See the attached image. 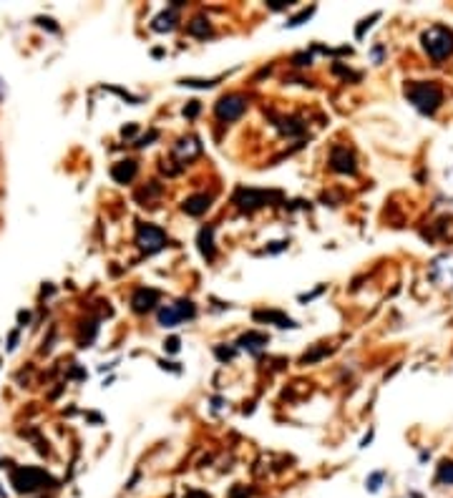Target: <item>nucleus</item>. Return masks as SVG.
Returning a JSON list of instances; mask_svg holds the SVG:
<instances>
[{"mask_svg": "<svg viewBox=\"0 0 453 498\" xmlns=\"http://www.w3.org/2000/svg\"><path fill=\"white\" fill-rule=\"evenodd\" d=\"M244 109H247V99H244L242 93H230V96H222V99L217 101V116L222 118V121H235V118H239L244 113Z\"/></svg>", "mask_w": 453, "mask_h": 498, "instance_id": "423d86ee", "label": "nucleus"}, {"mask_svg": "<svg viewBox=\"0 0 453 498\" xmlns=\"http://www.w3.org/2000/svg\"><path fill=\"white\" fill-rule=\"evenodd\" d=\"M239 345H242L244 350H252V353H257L260 348H264L267 345V335L262 332H247L239 337Z\"/></svg>", "mask_w": 453, "mask_h": 498, "instance_id": "2eb2a0df", "label": "nucleus"}, {"mask_svg": "<svg viewBox=\"0 0 453 498\" xmlns=\"http://www.w3.org/2000/svg\"><path fill=\"white\" fill-rule=\"evenodd\" d=\"M312 13H315V8H308V10H302V13H300V15H295V18H292V20H289V23H287V26H289V28H295V26H300V23H302V20H308V18H310V15H312Z\"/></svg>", "mask_w": 453, "mask_h": 498, "instance_id": "aec40b11", "label": "nucleus"}, {"mask_svg": "<svg viewBox=\"0 0 453 498\" xmlns=\"http://www.w3.org/2000/svg\"><path fill=\"white\" fill-rule=\"evenodd\" d=\"M292 61H295V66H308V63H310V56H308V53H300V56H295Z\"/></svg>", "mask_w": 453, "mask_h": 498, "instance_id": "a878e982", "label": "nucleus"}, {"mask_svg": "<svg viewBox=\"0 0 453 498\" xmlns=\"http://www.w3.org/2000/svg\"><path fill=\"white\" fill-rule=\"evenodd\" d=\"M164 348L169 350V353H179V337H169V340L164 342Z\"/></svg>", "mask_w": 453, "mask_h": 498, "instance_id": "5701e85b", "label": "nucleus"}, {"mask_svg": "<svg viewBox=\"0 0 453 498\" xmlns=\"http://www.w3.org/2000/svg\"><path fill=\"white\" fill-rule=\"evenodd\" d=\"M111 177L116 179L118 184H129L136 177V161H118L111 169Z\"/></svg>", "mask_w": 453, "mask_h": 498, "instance_id": "f8f14e48", "label": "nucleus"}, {"mask_svg": "<svg viewBox=\"0 0 453 498\" xmlns=\"http://www.w3.org/2000/svg\"><path fill=\"white\" fill-rule=\"evenodd\" d=\"M381 483H383V473H373V476H370L368 479V491H378V488H381Z\"/></svg>", "mask_w": 453, "mask_h": 498, "instance_id": "412c9836", "label": "nucleus"}, {"mask_svg": "<svg viewBox=\"0 0 453 498\" xmlns=\"http://www.w3.org/2000/svg\"><path fill=\"white\" fill-rule=\"evenodd\" d=\"M136 244L144 249L146 255H154L166 244V234L164 230H159L154 224H138L136 230Z\"/></svg>", "mask_w": 453, "mask_h": 498, "instance_id": "20e7f679", "label": "nucleus"}, {"mask_svg": "<svg viewBox=\"0 0 453 498\" xmlns=\"http://www.w3.org/2000/svg\"><path fill=\"white\" fill-rule=\"evenodd\" d=\"M269 197H277V194H264V191L257 189H239L235 194V204H239L242 209H257L264 202H269Z\"/></svg>", "mask_w": 453, "mask_h": 498, "instance_id": "6e6552de", "label": "nucleus"}, {"mask_svg": "<svg viewBox=\"0 0 453 498\" xmlns=\"http://www.w3.org/2000/svg\"><path fill=\"white\" fill-rule=\"evenodd\" d=\"M157 136H159V134H157V131H151V134H149V136L138 138V144H136V146H146V144H149V141H151V138H157Z\"/></svg>", "mask_w": 453, "mask_h": 498, "instance_id": "bb28decb", "label": "nucleus"}, {"mask_svg": "<svg viewBox=\"0 0 453 498\" xmlns=\"http://www.w3.org/2000/svg\"><path fill=\"white\" fill-rule=\"evenodd\" d=\"M184 498H209V496H207V493H204V491H189Z\"/></svg>", "mask_w": 453, "mask_h": 498, "instance_id": "cd10ccee", "label": "nucleus"}, {"mask_svg": "<svg viewBox=\"0 0 453 498\" xmlns=\"http://www.w3.org/2000/svg\"><path fill=\"white\" fill-rule=\"evenodd\" d=\"M406 96L408 101L418 109L420 113H426V116H434L438 111V106L443 104V91H440V86L434 83V81H415L406 88Z\"/></svg>", "mask_w": 453, "mask_h": 498, "instance_id": "f257e3e1", "label": "nucleus"}, {"mask_svg": "<svg viewBox=\"0 0 453 498\" xmlns=\"http://www.w3.org/2000/svg\"><path fill=\"white\" fill-rule=\"evenodd\" d=\"M13 485L18 493H33L38 488L56 485V481L40 468H18V471H13Z\"/></svg>", "mask_w": 453, "mask_h": 498, "instance_id": "7ed1b4c3", "label": "nucleus"}, {"mask_svg": "<svg viewBox=\"0 0 453 498\" xmlns=\"http://www.w3.org/2000/svg\"><path fill=\"white\" fill-rule=\"evenodd\" d=\"M174 154L182 156L184 161H189V159H194L199 154V141L197 138H182V141L174 146Z\"/></svg>", "mask_w": 453, "mask_h": 498, "instance_id": "ddd939ff", "label": "nucleus"}, {"mask_svg": "<svg viewBox=\"0 0 453 498\" xmlns=\"http://www.w3.org/2000/svg\"><path fill=\"white\" fill-rule=\"evenodd\" d=\"M197 113H199V101H189V106H186V109H184V116H197Z\"/></svg>", "mask_w": 453, "mask_h": 498, "instance_id": "4be33fe9", "label": "nucleus"}, {"mask_svg": "<svg viewBox=\"0 0 453 498\" xmlns=\"http://www.w3.org/2000/svg\"><path fill=\"white\" fill-rule=\"evenodd\" d=\"M157 302H159V292H157V289L141 287V289H136V292H134L132 307H134V312H149V310L154 307Z\"/></svg>", "mask_w": 453, "mask_h": 498, "instance_id": "1a4fd4ad", "label": "nucleus"}, {"mask_svg": "<svg viewBox=\"0 0 453 498\" xmlns=\"http://www.w3.org/2000/svg\"><path fill=\"white\" fill-rule=\"evenodd\" d=\"M267 3H269V8H272V10H283V8L289 6V0H267Z\"/></svg>", "mask_w": 453, "mask_h": 498, "instance_id": "b1692460", "label": "nucleus"}, {"mask_svg": "<svg viewBox=\"0 0 453 498\" xmlns=\"http://www.w3.org/2000/svg\"><path fill=\"white\" fill-rule=\"evenodd\" d=\"M423 48L434 61H446L453 53V31L446 26H434L423 33Z\"/></svg>", "mask_w": 453, "mask_h": 498, "instance_id": "f03ea898", "label": "nucleus"}, {"mask_svg": "<svg viewBox=\"0 0 453 498\" xmlns=\"http://www.w3.org/2000/svg\"><path fill=\"white\" fill-rule=\"evenodd\" d=\"M247 496H252V491H250V488H235V491H232V496H230V498H247Z\"/></svg>", "mask_w": 453, "mask_h": 498, "instance_id": "393cba45", "label": "nucleus"}, {"mask_svg": "<svg viewBox=\"0 0 453 498\" xmlns=\"http://www.w3.org/2000/svg\"><path fill=\"white\" fill-rule=\"evenodd\" d=\"M255 320H264V322H275L280 328H295V322L285 317L283 312H275V310H267V312H255Z\"/></svg>", "mask_w": 453, "mask_h": 498, "instance_id": "dca6fc26", "label": "nucleus"}, {"mask_svg": "<svg viewBox=\"0 0 453 498\" xmlns=\"http://www.w3.org/2000/svg\"><path fill=\"white\" fill-rule=\"evenodd\" d=\"M330 166H333V171H337V174H350V177H353L355 156L345 149V146H335L333 154H330Z\"/></svg>", "mask_w": 453, "mask_h": 498, "instance_id": "0eeeda50", "label": "nucleus"}, {"mask_svg": "<svg viewBox=\"0 0 453 498\" xmlns=\"http://www.w3.org/2000/svg\"><path fill=\"white\" fill-rule=\"evenodd\" d=\"M438 481L440 483L453 485V460H443V463L438 465Z\"/></svg>", "mask_w": 453, "mask_h": 498, "instance_id": "6ab92c4d", "label": "nucleus"}, {"mask_svg": "<svg viewBox=\"0 0 453 498\" xmlns=\"http://www.w3.org/2000/svg\"><path fill=\"white\" fill-rule=\"evenodd\" d=\"M209 207H212V197H207V194H194V197L184 199V204H182V209L189 216H202Z\"/></svg>", "mask_w": 453, "mask_h": 498, "instance_id": "9d476101", "label": "nucleus"}, {"mask_svg": "<svg viewBox=\"0 0 453 498\" xmlns=\"http://www.w3.org/2000/svg\"><path fill=\"white\" fill-rule=\"evenodd\" d=\"M177 26V13L174 10H164L161 15H157L154 18V31H159V33H164V31H171V28Z\"/></svg>", "mask_w": 453, "mask_h": 498, "instance_id": "f3484780", "label": "nucleus"}, {"mask_svg": "<svg viewBox=\"0 0 453 498\" xmlns=\"http://www.w3.org/2000/svg\"><path fill=\"white\" fill-rule=\"evenodd\" d=\"M189 33H191V35H199V38H204V35H209V33H212L209 20L194 18V20H191V23H189Z\"/></svg>", "mask_w": 453, "mask_h": 498, "instance_id": "a211bd4d", "label": "nucleus"}, {"mask_svg": "<svg viewBox=\"0 0 453 498\" xmlns=\"http://www.w3.org/2000/svg\"><path fill=\"white\" fill-rule=\"evenodd\" d=\"M184 317H194V305L189 300H182L177 305H164L159 310V325L161 328H177Z\"/></svg>", "mask_w": 453, "mask_h": 498, "instance_id": "39448f33", "label": "nucleus"}, {"mask_svg": "<svg viewBox=\"0 0 453 498\" xmlns=\"http://www.w3.org/2000/svg\"><path fill=\"white\" fill-rule=\"evenodd\" d=\"M199 249L207 259H214V230L212 227H204L199 232Z\"/></svg>", "mask_w": 453, "mask_h": 498, "instance_id": "4468645a", "label": "nucleus"}, {"mask_svg": "<svg viewBox=\"0 0 453 498\" xmlns=\"http://www.w3.org/2000/svg\"><path fill=\"white\" fill-rule=\"evenodd\" d=\"M434 277H438L443 284H451L453 287V257H443V259H436L434 264Z\"/></svg>", "mask_w": 453, "mask_h": 498, "instance_id": "9b49d317", "label": "nucleus"}]
</instances>
